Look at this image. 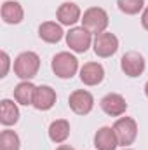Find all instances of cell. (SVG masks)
<instances>
[{
    "label": "cell",
    "mask_w": 148,
    "mask_h": 150,
    "mask_svg": "<svg viewBox=\"0 0 148 150\" xmlns=\"http://www.w3.org/2000/svg\"><path fill=\"white\" fill-rule=\"evenodd\" d=\"M105 79V68L99 63H85L80 68V80L85 86H98Z\"/></svg>",
    "instance_id": "11"
},
{
    "label": "cell",
    "mask_w": 148,
    "mask_h": 150,
    "mask_svg": "<svg viewBox=\"0 0 148 150\" xmlns=\"http://www.w3.org/2000/svg\"><path fill=\"white\" fill-rule=\"evenodd\" d=\"M38 68H40V58L33 51L21 52L14 59V74L23 80H30V79L37 77Z\"/></svg>",
    "instance_id": "1"
},
{
    "label": "cell",
    "mask_w": 148,
    "mask_h": 150,
    "mask_svg": "<svg viewBox=\"0 0 148 150\" xmlns=\"http://www.w3.org/2000/svg\"><path fill=\"white\" fill-rule=\"evenodd\" d=\"M117 4H118V9L129 16L138 14L145 7V0H117Z\"/></svg>",
    "instance_id": "20"
},
{
    "label": "cell",
    "mask_w": 148,
    "mask_h": 150,
    "mask_svg": "<svg viewBox=\"0 0 148 150\" xmlns=\"http://www.w3.org/2000/svg\"><path fill=\"white\" fill-rule=\"evenodd\" d=\"M37 86H33L30 80H23L14 87V100L19 105H33Z\"/></svg>",
    "instance_id": "16"
},
{
    "label": "cell",
    "mask_w": 148,
    "mask_h": 150,
    "mask_svg": "<svg viewBox=\"0 0 148 150\" xmlns=\"http://www.w3.org/2000/svg\"><path fill=\"white\" fill-rule=\"evenodd\" d=\"M56 100H58V94L51 86H38L35 91V98H33V107L37 110L45 112L54 107Z\"/></svg>",
    "instance_id": "10"
},
{
    "label": "cell",
    "mask_w": 148,
    "mask_h": 150,
    "mask_svg": "<svg viewBox=\"0 0 148 150\" xmlns=\"http://www.w3.org/2000/svg\"><path fill=\"white\" fill-rule=\"evenodd\" d=\"M113 131L117 134L118 145L129 147V145H132V142L138 136V124L132 117H120L113 124Z\"/></svg>",
    "instance_id": "4"
},
{
    "label": "cell",
    "mask_w": 148,
    "mask_h": 150,
    "mask_svg": "<svg viewBox=\"0 0 148 150\" xmlns=\"http://www.w3.org/2000/svg\"><path fill=\"white\" fill-rule=\"evenodd\" d=\"M94 52L99 58H110L118 49V38L110 32H103L94 38Z\"/></svg>",
    "instance_id": "8"
},
{
    "label": "cell",
    "mask_w": 148,
    "mask_h": 150,
    "mask_svg": "<svg viewBox=\"0 0 148 150\" xmlns=\"http://www.w3.org/2000/svg\"><path fill=\"white\" fill-rule=\"evenodd\" d=\"M145 94H147V98H148V82L145 84Z\"/></svg>",
    "instance_id": "24"
},
{
    "label": "cell",
    "mask_w": 148,
    "mask_h": 150,
    "mask_svg": "<svg viewBox=\"0 0 148 150\" xmlns=\"http://www.w3.org/2000/svg\"><path fill=\"white\" fill-rule=\"evenodd\" d=\"M70 136V122L65 119H58L54 122H51L49 126V138L54 143H63L66 142V138Z\"/></svg>",
    "instance_id": "17"
},
{
    "label": "cell",
    "mask_w": 148,
    "mask_h": 150,
    "mask_svg": "<svg viewBox=\"0 0 148 150\" xmlns=\"http://www.w3.org/2000/svg\"><path fill=\"white\" fill-rule=\"evenodd\" d=\"M56 150H75V149L73 147H70V145H59Z\"/></svg>",
    "instance_id": "23"
},
{
    "label": "cell",
    "mask_w": 148,
    "mask_h": 150,
    "mask_svg": "<svg viewBox=\"0 0 148 150\" xmlns=\"http://www.w3.org/2000/svg\"><path fill=\"white\" fill-rule=\"evenodd\" d=\"M145 67H147L145 58H143L140 52H136V51L125 52V54L122 56V59H120V68H122V72L127 75V77H131V79L140 77V75L145 72Z\"/></svg>",
    "instance_id": "6"
},
{
    "label": "cell",
    "mask_w": 148,
    "mask_h": 150,
    "mask_svg": "<svg viewBox=\"0 0 148 150\" xmlns=\"http://www.w3.org/2000/svg\"><path fill=\"white\" fill-rule=\"evenodd\" d=\"M66 44L75 52H85L92 44V33L84 26H75L66 33Z\"/></svg>",
    "instance_id": "5"
},
{
    "label": "cell",
    "mask_w": 148,
    "mask_h": 150,
    "mask_svg": "<svg viewBox=\"0 0 148 150\" xmlns=\"http://www.w3.org/2000/svg\"><path fill=\"white\" fill-rule=\"evenodd\" d=\"M68 105L77 115H87L94 107V98L85 89H77L68 96Z\"/></svg>",
    "instance_id": "7"
},
{
    "label": "cell",
    "mask_w": 148,
    "mask_h": 150,
    "mask_svg": "<svg viewBox=\"0 0 148 150\" xmlns=\"http://www.w3.org/2000/svg\"><path fill=\"white\" fill-rule=\"evenodd\" d=\"M19 120V110L14 101L11 100H2L0 103V122L4 126H12Z\"/></svg>",
    "instance_id": "18"
},
{
    "label": "cell",
    "mask_w": 148,
    "mask_h": 150,
    "mask_svg": "<svg viewBox=\"0 0 148 150\" xmlns=\"http://www.w3.org/2000/svg\"><path fill=\"white\" fill-rule=\"evenodd\" d=\"M65 35L61 25L54 23V21H45L38 26V37L47 44H58Z\"/></svg>",
    "instance_id": "15"
},
{
    "label": "cell",
    "mask_w": 148,
    "mask_h": 150,
    "mask_svg": "<svg viewBox=\"0 0 148 150\" xmlns=\"http://www.w3.org/2000/svg\"><path fill=\"white\" fill-rule=\"evenodd\" d=\"M141 25H143V28L148 32V7H145V11L141 14Z\"/></svg>",
    "instance_id": "22"
},
{
    "label": "cell",
    "mask_w": 148,
    "mask_h": 150,
    "mask_svg": "<svg viewBox=\"0 0 148 150\" xmlns=\"http://www.w3.org/2000/svg\"><path fill=\"white\" fill-rule=\"evenodd\" d=\"M0 58H2V72H0V77H5L7 72H9V67H11V59H9V54L5 51H2Z\"/></svg>",
    "instance_id": "21"
},
{
    "label": "cell",
    "mask_w": 148,
    "mask_h": 150,
    "mask_svg": "<svg viewBox=\"0 0 148 150\" xmlns=\"http://www.w3.org/2000/svg\"><path fill=\"white\" fill-rule=\"evenodd\" d=\"M101 108H103V112L106 113V115H110V117H120L127 110V103H125V100H124L122 94H118V93H108L101 100Z\"/></svg>",
    "instance_id": "9"
},
{
    "label": "cell",
    "mask_w": 148,
    "mask_h": 150,
    "mask_svg": "<svg viewBox=\"0 0 148 150\" xmlns=\"http://www.w3.org/2000/svg\"><path fill=\"white\" fill-rule=\"evenodd\" d=\"M82 26L92 35H99L108 26V14L101 7H89L82 16Z\"/></svg>",
    "instance_id": "2"
},
{
    "label": "cell",
    "mask_w": 148,
    "mask_h": 150,
    "mask_svg": "<svg viewBox=\"0 0 148 150\" xmlns=\"http://www.w3.org/2000/svg\"><path fill=\"white\" fill-rule=\"evenodd\" d=\"M94 147L98 150H115L118 147V140L117 134L113 131V127L103 126L96 131L94 134Z\"/></svg>",
    "instance_id": "13"
},
{
    "label": "cell",
    "mask_w": 148,
    "mask_h": 150,
    "mask_svg": "<svg viewBox=\"0 0 148 150\" xmlns=\"http://www.w3.org/2000/svg\"><path fill=\"white\" fill-rule=\"evenodd\" d=\"M56 18H58V21H59L61 25L72 26V25H75L77 21L82 19L80 7H78L77 4H73V2H65V4H61V5L58 7Z\"/></svg>",
    "instance_id": "12"
},
{
    "label": "cell",
    "mask_w": 148,
    "mask_h": 150,
    "mask_svg": "<svg viewBox=\"0 0 148 150\" xmlns=\"http://www.w3.org/2000/svg\"><path fill=\"white\" fill-rule=\"evenodd\" d=\"M0 14H2L4 23H7V25H19L25 18V11H23L21 4H18L14 0H5L2 4Z\"/></svg>",
    "instance_id": "14"
},
{
    "label": "cell",
    "mask_w": 148,
    "mask_h": 150,
    "mask_svg": "<svg viewBox=\"0 0 148 150\" xmlns=\"http://www.w3.org/2000/svg\"><path fill=\"white\" fill-rule=\"evenodd\" d=\"M19 136L11 131V129H4L0 134V150H19Z\"/></svg>",
    "instance_id": "19"
},
{
    "label": "cell",
    "mask_w": 148,
    "mask_h": 150,
    "mask_svg": "<svg viewBox=\"0 0 148 150\" xmlns=\"http://www.w3.org/2000/svg\"><path fill=\"white\" fill-rule=\"evenodd\" d=\"M124 150H131V149H124Z\"/></svg>",
    "instance_id": "25"
},
{
    "label": "cell",
    "mask_w": 148,
    "mask_h": 150,
    "mask_svg": "<svg viewBox=\"0 0 148 150\" xmlns=\"http://www.w3.org/2000/svg\"><path fill=\"white\" fill-rule=\"evenodd\" d=\"M51 67L59 79H72L78 70V59L70 52H58L52 58Z\"/></svg>",
    "instance_id": "3"
}]
</instances>
